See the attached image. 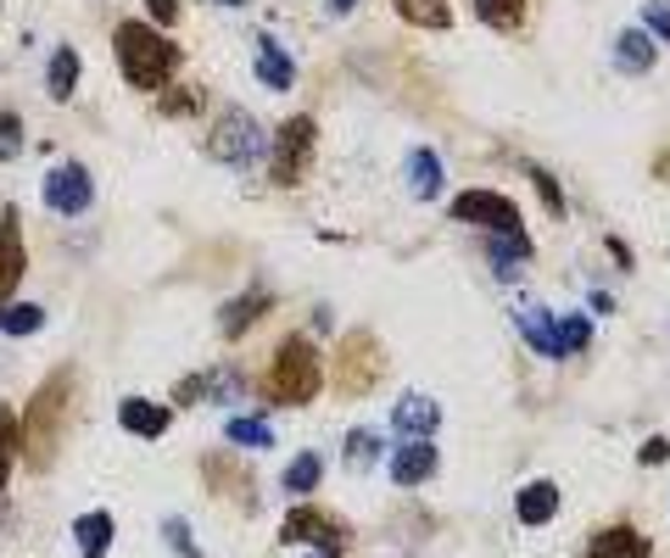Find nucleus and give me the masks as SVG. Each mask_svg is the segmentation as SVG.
<instances>
[{
    "mask_svg": "<svg viewBox=\"0 0 670 558\" xmlns=\"http://www.w3.org/2000/svg\"><path fill=\"white\" fill-rule=\"evenodd\" d=\"M68 402H73V369H57L46 380V391L23 413V452H29L35 469H46L57 458V441H62V424H68Z\"/></svg>",
    "mask_w": 670,
    "mask_h": 558,
    "instance_id": "obj_1",
    "label": "nucleus"
},
{
    "mask_svg": "<svg viewBox=\"0 0 670 558\" xmlns=\"http://www.w3.org/2000/svg\"><path fill=\"white\" fill-rule=\"evenodd\" d=\"M118 62L135 90H162L179 68V51L151 23H118Z\"/></svg>",
    "mask_w": 670,
    "mask_h": 558,
    "instance_id": "obj_2",
    "label": "nucleus"
},
{
    "mask_svg": "<svg viewBox=\"0 0 670 558\" xmlns=\"http://www.w3.org/2000/svg\"><path fill=\"white\" fill-rule=\"evenodd\" d=\"M318 380H324V363L313 352V341L290 335L279 352H274V369H268V397L274 402H313L318 397Z\"/></svg>",
    "mask_w": 670,
    "mask_h": 558,
    "instance_id": "obj_3",
    "label": "nucleus"
},
{
    "mask_svg": "<svg viewBox=\"0 0 670 558\" xmlns=\"http://www.w3.org/2000/svg\"><path fill=\"white\" fill-rule=\"evenodd\" d=\"M381 369H386V352H381V341L370 330H353L342 346H335V380H342L347 397H364L381 380Z\"/></svg>",
    "mask_w": 670,
    "mask_h": 558,
    "instance_id": "obj_4",
    "label": "nucleus"
},
{
    "mask_svg": "<svg viewBox=\"0 0 670 558\" xmlns=\"http://www.w3.org/2000/svg\"><path fill=\"white\" fill-rule=\"evenodd\" d=\"M307 163H313V118H290L279 129V140H274L268 174H274V185H302Z\"/></svg>",
    "mask_w": 670,
    "mask_h": 558,
    "instance_id": "obj_5",
    "label": "nucleus"
},
{
    "mask_svg": "<svg viewBox=\"0 0 670 558\" xmlns=\"http://www.w3.org/2000/svg\"><path fill=\"white\" fill-rule=\"evenodd\" d=\"M213 157L218 163H252V157H263V129H257V118L252 112H224L218 124H213Z\"/></svg>",
    "mask_w": 670,
    "mask_h": 558,
    "instance_id": "obj_6",
    "label": "nucleus"
},
{
    "mask_svg": "<svg viewBox=\"0 0 670 558\" xmlns=\"http://www.w3.org/2000/svg\"><path fill=\"white\" fill-rule=\"evenodd\" d=\"M453 218H459V224H486V229H497V235H525L514 202L497 196V190H464V196L453 202Z\"/></svg>",
    "mask_w": 670,
    "mask_h": 558,
    "instance_id": "obj_7",
    "label": "nucleus"
},
{
    "mask_svg": "<svg viewBox=\"0 0 670 558\" xmlns=\"http://www.w3.org/2000/svg\"><path fill=\"white\" fill-rule=\"evenodd\" d=\"M279 541L290 547V541H313L318 552H335L342 558V547H347V530L335 525L324 508H290V519L279 525Z\"/></svg>",
    "mask_w": 670,
    "mask_h": 558,
    "instance_id": "obj_8",
    "label": "nucleus"
},
{
    "mask_svg": "<svg viewBox=\"0 0 670 558\" xmlns=\"http://www.w3.org/2000/svg\"><path fill=\"white\" fill-rule=\"evenodd\" d=\"M90 174L79 168V163H62V168H51L46 174V202L57 207V213H85L90 207Z\"/></svg>",
    "mask_w": 670,
    "mask_h": 558,
    "instance_id": "obj_9",
    "label": "nucleus"
},
{
    "mask_svg": "<svg viewBox=\"0 0 670 558\" xmlns=\"http://www.w3.org/2000/svg\"><path fill=\"white\" fill-rule=\"evenodd\" d=\"M29 268V252H23V229H18V213H0V302L18 291Z\"/></svg>",
    "mask_w": 670,
    "mask_h": 558,
    "instance_id": "obj_10",
    "label": "nucleus"
},
{
    "mask_svg": "<svg viewBox=\"0 0 670 558\" xmlns=\"http://www.w3.org/2000/svg\"><path fill=\"white\" fill-rule=\"evenodd\" d=\"M201 480H207L218 497L240 502V508H252V502H257V486H252V474H246V469H235L229 458H207V463H201Z\"/></svg>",
    "mask_w": 670,
    "mask_h": 558,
    "instance_id": "obj_11",
    "label": "nucleus"
},
{
    "mask_svg": "<svg viewBox=\"0 0 670 558\" xmlns=\"http://www.w3.org/2000/svg\"><path fill=\"white\" fill-rule=\"evenodd\" d=\"M436 419H442V408L425 397V391H408L397 408H392V424L403 430V435H414V441H431V430H436Z\"/></svg>",
    "mask_w": 670,
    "mask_h": 558,
    "instance_id": "obj_12",
    "label": "nucleus"
},
{
    "mask_svg": "<svg viewBox=\"0 0 670 558\" xmlns=\"http://www.w3.org/2000/svg\"><path fill=\"white\" fill-rule=\"evenodd\" d=\"M587 558H648V536L631 525H609L603 536H592Z\"/></svg>",
    "mask_w": 670,
    "mask_h": 558,
    "instance_id": "obj_13",
    "label": "nucleus"
},
{
    "mask_svg": "<svg viewBox=\"0 0 670 558\" xmlns=\"http://www.w3.org/2000/svg\"><path fill=\"white\" fill-rule=\"evenodd\" d=\"M431 469H436V447H431V441H408V447L392 458V480H397V486H420V480H431Z\"/></svg>",
    "mask_w": 670,
    "mask_h": 558,
    "instance_id": "obj_14",
    "label": "nucleus"
},
{
    "mask_svg": "<svg viewBox=\"0 0 670 558\" xmlns=\"http://www.w3.org/2000/svg\"><path fill=\"white\" fill-rule=\"evenodd\" d=\"M268 302H274L268 291H252V296H235V302H229V307L218 313V330H224V335H246V330H252V324H257V319L268 313Z\"/></svg>",
    "mask_w": 670,
    "mask_h": 558,
    "instance_id": "obj_15",
    "label": "nucleus"
},
{
    "mask_svg": "<svg viewBox=\"0 0 670 558\" xmlns=\"http://www.w3.org/2000/svg\"><path fill=\"white\" fill-rule=\"evenodd\" d=\"M514 513H520L525 525H548V519L559 513V486H553V480H531V486L520 491Z\"/></svg>",
    "mask_w": 670,
    "mask_h": 558,
    "instance_id": "obj_16",
    "label": "nucleus"
},
{
    "mask_svg": "<svg viewBox=\"0 0 670 558\" xmlns=\"http://www.w3.org/2000/svg\"><path fill=\"white\" fill-rule=\"evenodd\" d=\"M257 79H263L268 90H290V85H296V68H290V57H285V51H279L268 35L257 40Z\"/></svg>",
    "mask_w": 670,
    "mask_h": 558,
    "instance_id": "obj_17",
    "label": "nucleus"
},
{
    "mask_svg": "<svg viewBox=\"0 0 670 558\" xmlns=\"http://www.w3.org/2000/svg\"><path fill=\"white\" fill-rule=\"evenodd\" d=\"M118 419H124V424H129L135 435H146V441L168 430V408H157V402H146V397H129Z\"/></svg>",
    "mask_w": 670,
    "mask_h": 558,
    "instance_id": "obj_18",
    "label": "nucleus"
},
{
    "mask_svg": "<svg viewBox=\"0 0 670 558\" xmlns=\"http://www.w3.org/2000/svg\"><path fill=\"white\" fill-rule=\"evenodd\" d=\"M408 190L425 196V202L442 190V157H436V151H414V157H408Z\"/></svg>",
    "mask_w": 670,
    "mask_h": 558,
    "instance_id": "obj_19",
    "label": "nucleus"
},
{
    "mask_svg": "<svg viewBox=\"0 0 670 558\" xmlns=\"http://www.w3.org/2000/svg\"><path fill=\"white\" fill-rule=\"evenodd\" d=\"M73 536H79V558H101L112 541V513H85L73 525Z\"/></svg>",
    "mask_w": 670,
    "mask_h": 558,
    "instance_id": "obj_20",
    "label": "nucleus"
},
{
    "mask_svg": "<svg viewBox=\"0 0 670 558\" xmlns=\"http://www.w3.org/2000/svg\"><path fill=\"white\" fill-rule=\"evenodd\" d=\"M18 447H23V419L12 408H0V491H7V480H12Z\"/></svg>",
    "mask_w": 670,
    "mask_h": 558,
    "instance_id": "obj_21",
    "label": "nucleus"
},
{
    "mask_svg": "<svg viewBox=\"0 0 670 558\" xmlns=\"http://www.w3.org/2000/svg\"><path fill=\"white\" fill-rule=\"evenodd\" d=\"M614 57H620V68H625V74H648V68H653V40H648L642 29H631V35H620Z\"/></svg>",
    "mask_w": 670,
    "mask_h": 558,
    "instance_id": "obj_22",
    "label": "nucleus"
},
{
    "mask_svg": "<svg viewBox=\"0 0 670 558\" xmlns=\"http://www.w3.org/2000/svg\"><path fill=\"white\" fill-rule=\"evenodd\" d=\"M520 330H525V341H531L542 358H559V352H564V341H559V324H553L548 313H525V319H520Z\"/></svg>",
    "mask_w": 670,
    "mask_h": 558,
    "instance_id": "obj_23",
    "label": "nucleus"
},
{
    "mask_svg": "<svg viewBox=\"0 0 670 558\" xmlns=\"http://www.w3.org/2000/svg\"><path fill=\"white\" fill-rule=\"evenodd\" d=\"M397 12H403V23H420V29H447L453 23L447 0H397Z\"/></svg>",
    "mask_w": 670,
    "mask_h": 558,
    "instance_id": "obj_24",
    "label": "nucleus"
},
{
    "mask_svg": "<svg viewBox=\"0 0 670 558\" xmlns=\"http://www.w3.org/2000/svg\"><path fill=\"white\" fill-rule=\"evenodd\" d=\"M73 85H79V51H68V46H62V51L51 57V96H57V101H68V96H73Z\"/></svg>",
    "mask_w": 670,
    "mask_h": 558,
    "instance_id": "obj_25",
    "label": "nucleus"
},
{
    "mask_svg": "<svg viewBox=\"0 0 670 558\" xmlns=\"http://www.w3.org/2000/svg\"><path fill=\"white\" fill-rule=\"evenodd\" d=\"M475 12H481V23H492V29H514V23L525 18V0H475Z\"/></svg>",
    "mask_w": 670,
    "mask_h": 558,
    "instance_id": "obj_26",
    "label": "nucleus"
},
{
    "mask_svg": "<svg viewBox=\"0 0 670 558\" xmlns=\"http://www.w3.org/2000/svg\"><path fill=\"white\" fill-rule=\"evenodd\" d=\"M318 474H324L318 452H296V458H290V469H285V486H290V491H313V486H318Z\"/></svg>",
    "mask_w": 670,
    "mask_h": 558,
    "instance_id": "obj_27",
    "label": "nucleus"
},
{
    "mask_svg": "<svg viewBox=\"0 0 670 558\" xmlns=\"http://www.w3.org/2000/svg\"><path fill=\"white\" fill-rule=\"evenodd\" d=\"M229 441H235V447H268L274 430H268L263 419H246V413H240V419H229Z\"/></svg>",
    "mask_w": 670,
    "mask_h": 558,
    "instance_id": "obj_28",
    "label": "nucleus"
},
{
    "mask_svg": "<svg viewBox=\"0 0 670 558\" xmlns=\"http://www.w3.org/2000/svg\"><path fill=\"white\" fill-rule=\"evenodd\" d=\"M23 151V118L0 107V163H12Z\"/></svg>",
    "mask_w": 670,
    "mask_h": 558,
    "instance_id": "obj_29",
    "label": "nucleus"
},
{
    "mask_svg": "<svg viewBox=\"0 0 670 558\" xmlns=\"http://www.w3.org/2000/svg\"><path fill=\"white\" fill-rule=\"evenodd\" d=\"M40 324H46L40 307H7V313H0V330H7V335H35Z\"/></svg>",
    "mask_w": 670,
    "mask_h": 558,
    "instance_id": "obj_30",
    "label": "nucleus"
},
{
    "mask_svg": "<svg viewBox=\"0 0 670 558\" xmlns=\"http://www.w3.org/2000/svg\"><path fill=\"white\" fill-rule=\"evenodd\" d=\"M381 452V435H370V430H358L353 441H347V458H353V469H370V458Z\"/></svg>",
    "mask_w": 670,
    "mask_h": 558,
    "instance_id": "obj_31",
    "label": "nucleus"
},
{
    "mask_svg": "<svg viewBox=\"0 0 670 558\" xmlns=\"http://www.w3.org/2000/svg\"><path fill=\"white\" fill-rule=\"evenodd\" d=\"M531 179H536V190H542V202H548V213L559 218V213H564V190L553 185V174H542V168H531Z\"/></svg>",
    "mask_w": 670,
    "mask_h": 558,
    "instance_id": "obj_32",
    "label": "nucleus"
},
{
    "mask_svg": "<svg viewBox=\"0 0 670 558\" xmlns=\"http://www.w3.org/2000/svg\"><path fill=\"white\" fill-rule=\"evenodd\" d=\"M587 335H592V330H587V319H564V335H559V341H564V352H581V346H587Z\"/></svg>",
    "mask_w": 670,
    "mask_h": 558,
    "instance_id": "obj_33",
    "label": "nucleus"
},
{
    "mask_svg": "<svg viewBox=\"0 0 670 558\" xmlns=\"http://www.w3.org/2000/svg\"><path fill=\"white\" fill-rule=\"evenodd\" d=\"M168 541H174V547H179V558H201V547H196V541H190V530H185V525H179V519H168Z\"/></svg>",
    "mask_w": 670,
    "mask_h": 558,
    "instance_id": "obj_34",
    "label": "nucleus"
},
{
    "mask_svg": "<svg viewBox=\"0 0 670 558\" xmlns=\"http://www.w3.org/2000/svg\"><path fill=\"white\" fill-rule=\"evenodd\" d=\"M648 29L659 40H670V0H653V7H648Z\"/></svg>",
    "mask_w": 670,
    "mask_h": 558,
    "instance_id": "obj_35",
    "label": "nucleus"
},
{
    "mask_svg": "<svg viewBox=\"0 0 670 558\" xmlns=\"http://www.w3.org/2000/svg\"><path fill=\"white\" fill-rule=\"evenodd\" d=\"M146 7H151V18H157V23H174V12H179V0H146Z\"/></svg>",
    "mask_w": 670,
    "mask_h": 558,
    "instance_id": "obj_36",
    "label": "nucleus"
},
{
    "mask_svg": "<svg viewBox=\"0 0 670 558\" xmlns=\"http://www.w3.org/2000/svg\"><path fill=\"white\" fill-rule=\"evenodd\" d=\"M196 397H207V380H201V374H190V380L179 385V402H196Z\"/></svg>",
    "mask_w": 670,
    "mask_h": 558,
    "instance_id": "obj_37",
    "label": "nucleus"
},
{
    "mask_svg": "<svg viewBox=\"0 0 670 558\" xmlns=\"http://www.w3.org/2000/svg\"><path fill=\"white\" fill-rule=\"evenodd\" d=\"M664 458H670V441H648L642 447V463H664Z\"/></svg>",
    "mask_w": 670,
    "mask_h": 558,
    "instance_id": "obj_38",
    "label": "nucleus"
},
{
    "mask_svg": "<svg viewBox=\"0 0 670 558\" xmlns=\"http://www.w3.org/2000/svg\"><path fill=\"white\" fill-rule=\"evenodd\" d=\"M190 107H196V96H168V112H174V118H185Z\"/></svg>",
    "mask_w": 670,
    "mask_h": 558,
    "instance_id": "obj_39",
    "label": "nucleus"
},
{
    "mask_svg": "<svg viewBox=\"0 0 670 558\" xmlns=\"http://www.w3.org/2000/svg\"><path fill=\"white\" fill-rule=\"evenodd\" d=\"M358 7V0H329V12H353Z\"/></svg>",
    "mask_w": 670,
    "mask_h": 558,
    "instance_id": "obj_40",
    "label": "nucleus"
},
{
    "mask_svg": "<svg viewBox=\"0 0 670 558\" xmlns=\"http://www.w3.org/2000/svg\"><path fill=\"white\" fill-rule=\"evenodd\" d=\"M218 7H246V0H218Z\"/></svg>",
    "mask_w": 670,
    "mask_h": 558,
    "instance_id": "obj_41",
    "label": "nucleus"
},
{
    "mask_svg": "<svg viewBox=\"0 0 670 558\" xmlns=\"http://www.w3.org/2000/svg\"><path fill=\"white\" fill-rule=\"evenodd\" d=\"M318 558H335V552H318Z\"/></svg>",
    "mask_w": 670,
    "mask_h": 558,
    "instance_id": "obj_42",
    "label": "nucleus"
}]
</instances>
